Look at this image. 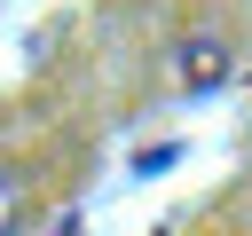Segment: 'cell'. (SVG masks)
I'll list each match as a JSON object with an SVG mask.
<instances>
[{
    "label": "cell",
    "mask_w": 252,
    "mask_h": 236,
    "mask_svg": "<svg viewBox=\"0 0 252 236\" xmlns=\"http://www.w3.org/2000/svg\"><path fill=\"white\" fill-rule=\"evenodd\" d=\"M181 79H189V87H220V79H228V47H220V39H189V47H181Z\"/></svg>",
    "instance_id": "obj_1"
}]
</instances>
